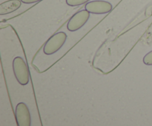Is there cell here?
<instances>
[{"mask_svg": "<svg viewBox=\"0 0 152 126\" xmlns=\"http://www.w3.org/2000/svg\"><path fill=\"white\" fill-rule=\"evenodd\" d=\"M13 71L15 77L21 85H26L29 82V71L27 64L20 56L13 60Z\"/></svg>", "mask_w": 152, "mask_h": 126, "instance_id": "6da1fadb", "label": "cell"}, {"mask_svg": "<svg viewBox=\"0 0 152 126\" xmlns=\"http://www.w3.org/2000/svg\"><path fill=\"white\" fill-rule=\"evenodd\" d=\"M67 34L65 32H58L48 39L43 47V52L46 55H52L57 52L65 44Z\"/></svg>", "mask_w": 152, "mask_h": 126, "instance_id": "7a4b0ae2", "label": "cell"}, {"mask_svg": "<svg viewBox=\"0 0 152 126\" xmlns=\"http://www.w3.org/2000/svg\"><path fill=\"white\" fill-rule=\"evenodd\" d=\"M90 17V13L87 10H83L76 13L70 19L67 25V29L71 32H74L80 29L86 25Z\"/></svg>", "mask_w": 152, "mask_h": 126, "instance_id": "3957f363", "label": "cell"}, {"mask_svg": "<svg viewBox=\"0 0 152 126\" xmlns=\"http://www.w3.org/2000/svg\"><path fill=\"white\" fill-rule=\"evenodd\" d=\"M15 118L19 126H30L31 117L28 106L24 102H19L15 109Z\"/></svg>", "mask_w": 152, "mask_h": 126, "instance_id": "277c9868", "label": "cell"}, {"mask_svg": "<svg viewBox=\"0 0 152 126\" xmlns=\"http://www.w3.org/2000/svg\"><path fill=\"white\" fill-rule=\"evenodd\" d=\"M112 4L107 1L96 0L88 2L86 4V10L94 14H105L112 10Z\"/></svg>", "mask_w": 152, "mask_h": 126, "instance_id": "5b68a950", "label": "cell"}, {"mask_svg": "<svg viewBox=\"0 0 152 126\" xmlns=\"http://www.w3.org/2000/svg\"><path fill=\"white\" fill-rule=\"evenodd\" d=\"M21 0H8L0 4V15L9 14L12 12L16 11L21 7Z\"/></svg>", "mask_w": 152, "mask_h": 126, "instance_id": "8992f818", "label": "cell"}, {"mask_svg": "<svg viewBox=\"0 0 152 126\" xmlns=\"http://www.w3.org/2000/svg\"><path fill=\"white\" fill-rule=\"evenodd\" d=\"M89 0H66V4L71 7H75L85 4Z\"/></svg>", "mask_w": 152, "mask_h": 126, "instance_id": "52a82bcc", "label": "cell"}, {"mask_svg": "<svg viewBox=\"0 0 152 126\" xmlns=\"http://www.w3.org/2000/svg\"><path fill=\"white\" fill-rule=\"evenodd\" d=\"M143 63L146 65H152V50L148 52L143 57Z\"/></svg>", "mask_w": 152, "mask_h": 126, "instance_id": "ba28073f", "label": "cell"}, {"mask_svg": "<svg viewBox=\"0 0 152 126\" xmlns=\"http://www.w3.org/2000/svg\"><path fill=\"white\" fill-rule=\"evenodd\" d=\"M39 1L41 0H21V1L24 4H33V3L38 2Z\"/></svg>", "mask_w": 152, "mask_h": 126, "instance_id": "9c48e42d", "label": "cell"}]
</instances>
